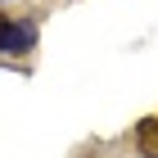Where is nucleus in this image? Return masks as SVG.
Segmentation results:
<instances>
[{
  "instance_id": "2",
  "label": "nucleus",
  "mask_w": 158,
  "mask_h": 158,
  "mask_svg": "<svg viewBox=\"0 0 158 158\" xmlns=\"http://www.w3.org/2000/svg\"><path fill=\"white\" fill-rule=\"evenodd\" d=\"M135 149L145 158H158V118H145L135 127Z\"/></svg>"
},
{
  "instance_id": "1",
  "label": "nucleus",
  "mask_w": 158,
  "mask_h": 158,
  "mask_svg": "<svg viewBox=\"0 0 158 158\" xmlns=\"http://www.w3.org/2000/svg\"><path fill=\"white\" fill-rule=\"evenodd\" d=\"M36 41V27L32 23H5L0 18V54H23Z\"/></svg>"
}]
</instances>
